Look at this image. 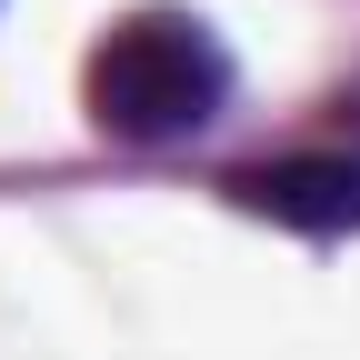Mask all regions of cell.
Segmentation results:
<instances>
[{"label":"cell","mask_w":360,"mask_h":360,"mask_svg":"<svg viewBox=\"0 0 360 360\" xmlns=\"http://www.w3.org/2000/svg\"><path fill=\"white\" fill-rule=\"evenodd\" d=\"M80 101L110 141H191L200 120L231 101V51L200 11H130L101 30V51L80 70Z\"/></svg>","instance_id":"obj_1"},{"label":"cell","mask_w":360,"mask_h":360,"mask_svg":"<svg viewBox=\"0 0 360 360\" xmlns=\"http://www.w3.org/2000/svg\"><path fill=\"white\" fill-rule=\"evenodd\" d=\"M240 210L290 220V231H360V160L350 150H290V160H250L220 180Z\"/></svg>","instance_id":"obj_2"},{"label":"cell","mask_w":360,"mask_h":360,"mask_svg":"<svg viewBox=\"0 0 360 360\" xmlns=\"http://www.w3.org/2000/svg\"><path fill=\"white\" fill-rule=\"evenodd\" d=\"M350 110H360V101H350Z\"/></svg>","instance_id":"obj_3"}]
</instances>
